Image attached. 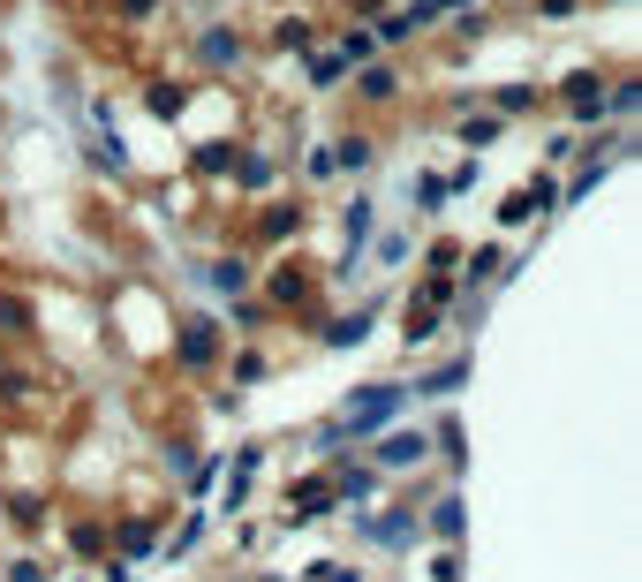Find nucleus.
<instances>
[{
  "label": "nucleus",
  "mask_w": 642,
  "mask_h": 582,
  "mask_svg": "<svg viewBox=\"0 0 642 582\" xmlns=\"http://www.w3.org/2000/svg\"><path fill=\"white\" fill-rule=\"evenodd\" d=\"M401 401H408L401 386H371V394H355V401H348V424H333V431H340V439H363V431H386Z\"/></svg>",
  "instance_id": "obj_1"
},
{
  "label": "nucleus",
  "mask_w": 642,
  "mask_h": 582,
  "mask_svg": "<svg viewBox=\"0 0 642 582\" xmlns=\"http://www.w3.org/2000/svg\"><path fill=\"white\" fill-rule=\"evenodd\" d=\"M371 227H378L371 197H355V212H348V235H355V250H363V242H371Z\"/></svg>",
  "instance_id": "obj_2"
},
{
  "label": "nucleus",
  "mask_w": 642,
  "mask_h": 582,
  "mask_svg": "<svg viewBox=\"0 0 642 582\" xmlns=\"http://www.w3.org/2000/svg\"><path fill=\"white\" fill-rule=\"evenodd\" d=\"M416 454H423V439H416V431H401V439H386V446H378V462H416Z\"/></svg>",
  "instance_id": "obj_3"
},
{
  "label": "nucleus",
  "mask_w": 642,
  "mask_h": 582,
  "mask_svg": "<svg viewBox=\"0 0 642 582\" xmlns=\"http://www.w3.org/2000/svg\"><path fill=\"white\" fill-rule=\"evenodd\" d=\"M408 537H416V522H408V514H393V522H378V545H393V552H401Z\"/></svg>",
  "instance_id": "obj_4"
},
{
  "label": "nucleus",
  "mask_w": 642,
  "mask_h": 582,
  "mask_svg": "<svg viewBox=\"0 0 642 582\" xmlns=\"http://www.w3.org/2000/svg\"><path fill=\"white\" fill-rule=\"evenodd\" d=\"M371 53H378L371 31H348V38H340V61H371Z\"/></svg>",
  "instance_id": "obj_5"
},
{
  "label": "nucleus",
  "mask_w": 642,
  "mask_h": 582,
  "mask_svg": "<svg viewBox=\"0 0 642 582\" xmlns=\"http://www.w3.org/2000/svg\"><path fill=\"white\" fill-rule=\"evenodd\" d=\"M446 8H469V0H416V8H408V23H431V16H446Z\"/></svg>",
  "instance_id": "obj_6"
},
{
  "label": "nucleus",
  "mask_w": 642,
  "mask_h": 582,
  "mask_svg": "<svg viewBox=\"0 0 642 582\" xmlns=\"http://www.w3.org/2000/svg\"><path fill=\"white\" fill-rule=\"evenodd\" d=\"M363 326H371V310H363V318H340V326H333V348H348V341H363Z\"/></svg>",
  "instance_id": "obj_7"
},
{
  "label": "nucleus",
  "mask_w": 642,
  "mask_h": 582,
  "mask_svg": "<svg viewBox=\"0 0 642 582\" xmlns=\"http://www.w3.org/2000/svg\"><path fill=\"white\" fill-rule=\"evenodd\" d=\"M182 356H189V363H204V356H212V333H204V326H189V341H182Z\"/></svg>",
  "instance_id": "obj_8"
},
{
  "label": "nucleus",
  "mask_w": 642,
  "mask_h": 582,
  "mask_svg": "<svg viewBox=\"0 0 642 582\" xmlns=\"http://www.w3.org/2000/svg\"><path fill=\"white\" fill-rule=\"evenodd\" d=\"M431 522H439V537H461V499H446V507L431 514Z\"/></svg>",
  "instance_id": "obj_9"
}]
</instances>
